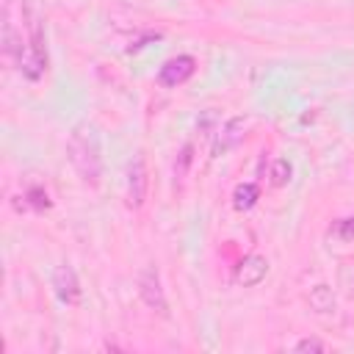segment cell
Wrapping results in <instances>:
<instances>
[{"instance_id": "cell-1", "label": "cell", "mask_w": 354, "mask_h": 354, "mask_svg": "<svg viewBox=\"0 0 354 354\" xmlns=\"http://www.w3.org/2000/svg\"><path fill=\"white\" fill-rule=\"evenodd\" d=\"M66 155L80 183L97 188L102 180V144H100V130L91 122H77L72 127L66 141Z\"/></svg>"}, {"instance_id": "cell-2", "label": "cell", "mask_w": 354, "mask_h": 354, "mask_svg": "<svg viewBox=\"0 0 354 354\" xmlns=\"http://www.w3.org/2000/svg\"><path fill=\"white\" fill-rule=\"evenodd\" d=\"M25 25H28V50L25 58L19 64V72L28 80H39L47 69V47H44V30H41V19L36 14V6L28 0L25 3Z\"/></svg>"}, {"instance_id": "cell-3", "label": "cell", "mask_w": 354, "mask_h": 354, "mask_svg": "<svg viewBox=\"0 0 354 354\" xmlns=\"http://www.w3.org/2000/svg\"><path fill=\"white\" fill-rule=\"evenodd\" d=\"M138 296L152 313L169 315V301H166V293H163V285H160V274H158L155 266L141 268V274H138Z\"/></svg>"}, {"instance_id": "cell-4", "label": "cell", "mask_w": 354, "mask_h": 354, "mask_svg": "<svg viewBox=\"0 0 354 354\" xmlns=\"http://www.w3.org/2000/svg\"><path fill=\"white\" fill-rule=\"evenodd\" d=\"M196 72V58L194 55H174L169 61H163V66L158 69V83L166 88H177L185 80H191Z\"/></svg>"}, {"instance_id": "cell-5", "label": "cell", "mask_w": 354, "mask_h": 354, "mask_svg": "<svg viewBox=\"0 0 354 354\" xmlns=\"http://www.w3.org/2000/svg\"><path fill=\"white\" fill-rule=\"evenodd\" d=\"M147 188H149V171L141 155H136L127 163V205L130 207H141L147 199Z\"/></svg>"}, {"instance_id": "cell-6", "label": "cell", "mask_w": 354, "mask_h": 354, "mask_svg": "<svg viewBox=\"0 0 354 354\" xmlns=\"http://www.w3.org/2000/svg\"><path fill=\"white\" fill-rule=\"evenodd\" d=\"M53 290L64 304H77L80 301V279L69 263H61L53 268Z\"/></svg>"}, {"instance_id": "cell-7", "label": "cell", "mask_w": 354, "mask_h": 354, "mask_svg": "<svg viewBox=\"0 0 354 354\" xmlns=\"http://www.w3.org/2000/svg\"><path fill=\"white\" fill-rule=\"evenodd\" d=\"M266 274H268V260L260 257V254H246V257L235 266L232 279H235V285H241V288H254V285H260V282L266 279Z\"/></svg>"}, {"instance_id": "cell-8", "label": "cell", "mask_w": 354, "mask_h": 354, "mask_svg": "<svg viewBox=\"0 0 354 354\" xmlns=\"http://www.w3.org/2000/svg\"><path fill=\"white\" fill-rule=\"evenodd\" d=\"M243 136H246V119H243V116L227 119L224 127L218 130L216 144H213V158H221V155H227L230 149H235V147L243 141Z\"/></svg>"}, {"instance_id": "cell-9", "label": "cell", "mask_w": 354, "mask_h": 354, "mask_svg": "<svg viewBox=\"0 0 354 354\" xmlns=\"http://www.w3.org/2000/svg\"><path fill=\"white\" fill-rule=\"evenodd\" d=\"M3 55H6L8 61H14L17 66H19L22 58H25L22 36L14 30V22L8 19V6H6V14H3Z\"/></svg>"}, {"instance_id": "cell-10", "label": "cell", "mask_w": 354, "mask_h": 354, "mask_svg": "<svg viewBox=\"0 0 354 354\" xmlns=\"http://www.w3.org/2000/svg\"><path fill=\"white\" fill-rule=\"evenodd\" d=\"M257 199H260V188L254 185V183H241V185H235V191H232V207L235 210H252L254 205H257Z\"/></svg>"}, {"instance_id": "cell-11", "label": "cell", "mask_w": 354, "mask_h": 354, "mask_svg": "<svg viewBox=\"0 0 354 354\" xmlns=\"http://www.w3.org/2000/svg\"><path fill=\"white\" fill-rule=\"evenodd\" d=\"M307 301H310V307L315 310V313H332L335 310V290L329 288V285H315L310 293H307Z\"/></svg>"}, {"instance_id": "cell-12", "label": "cell", "mask_w": 354, "mask_h": 354, "mask_svg": "<svg viewBox=\"0 0 354 354\" xmlns=\"http://www.w3.org/2000/svg\"><path fill=\"white\" fill-rule=\"evenodd\" d=\"M290 174H293V166H290L285 158H277V160L271 163V169H268V183H271L274 188H282V185L290 183Z\"/></svg>"}, {"instance_id": "cell-13", "label": "cell", "mask_w": 354, "mask_h": 354, "mask_svg": "<svg viewBox=\"0 0 354 354\" xmlns=\"http://www.w3.org/2000/svg\"><path fill=\"white\" fill-rule=\"evenodd\" d=\"M53 202H50V194L41 188V185H33L25 191V202L17 205V207H30V210H47Z\"/></svg>"}, {"instance_id": "cell-14", "label": "cell", "mask_w": 354, "mask_h": 354, "mask_svg": "<svg viewBox=\"0 0 354 354\" xmlns=\"http://www.w3.org/2000/svg\"><path fill=\"white\" fill-rule=\"evenodd\" d=\"M191 160H194V144H185V147L180 149L177 163H174V174H177V177H185V171H188Z\"/></svg>"}, {"instance_id": "cell-15", "label": "cell", "mask_w": 354, "mask_h": 354, "mask_svg": "<svg viewBox=\"0 0 354 354\" xmlns=\"http://www.w3.org/2000/svg\"><path fill=\"white\" fill-rule=\"evenodd\" d=\"M293 348L296 351H326V343L318 340V337H301V340H296Z\"/></svg>"}, {"instance_id": "cell-16", "label": "cell", "mask_w": 354, "mask_h": 354, "mask_svg": "<svg viewBox=\"0 0 354 354\" xmlns=\"http://www.w3.org/2000/svg\"><path fill=\"white\" fill-rule=\"evenodd\" d=\"M337 235H340L343 241H354V216L337 221Z\"/></svg>"}, {"instance_id": "cell-17", "label": "cell", "mask_w": 354, "mask_h": 354, "mask_svg": "<svg viewBox=\"0 0 354 354\" xmlns=\"http://www.w3.org/2000/svg\"><path fill=\"white\" fill-rule=\"evenodd\" d=\"M351 293H354V282H351Z\"/></svg>"}]
</instances>
